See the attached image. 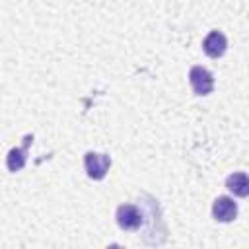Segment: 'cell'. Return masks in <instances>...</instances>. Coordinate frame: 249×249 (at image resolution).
<instances>
[{
  "label": "cell",
  "mask_w": 249,
  "mask_h": 249,
  "mask_svg": "<svg viewBox=\"0 0 249 249\" xmlns=\"http://www.w3.org/2000/svg\"><path fill=\"white\" fill-rule=\"evenodd\" d=\"M189 82H191V88L196 95H208L214 88V76L210 74V70H206L202 66H193L191 68Z\"/></svg>",
  "instance_id": "obj_2"
},
{
  "label": "cell",
  "mask_w": 249,
  "mask_h": 249,
  "mask_svg": "<svg viewBox=\"0 0 249 249\" xmlns=\"http://www.w3.org/2000/svg\"><path fill=\"white\" fill-rule=\"evenodd\" d=\"M84 167L88 171V177L93 181H101L109 167H111V158L107 154H97V152H88L84 156Z\"/></svg>",
  "instance_id": "obj_1"
},
{
  "label": "cell",
  "mask_w": 249,
  "mask_h": 249,
  "mask_svg": "<svg viewBox=\"0 0 249 249\" xmlns=\"http://www.w3.org/2000/svg\"><path fill=\"white\" fill-rule=\"evenodd\" d=\"M228 49V39L222 31H210L202 41V51L210 58H220Z\"/></svg>",
  "instance_id": "obj_5"
},
{
  "label": "cell",
  "mask_w": 249,
  "mask_h": 249,
  "mask_svg": "<svg viewBox=\"0 0 249 249\" xmlns=\"http://www.w3.org/2000/svg\"><path fill=\"white\" fill-rule=\"evenodd\" d=\"M226 187L230 193H233L235 196H249V175L243 171L231 173L226 179Z\"/></svg>",
  "instance_id": "obj_7"
},
{
  "label": "cell",
  "mask_w": 249,
  "mask_h": 249,
  "mask_svg": "<svg viewBox=\"0 0 249 249\" xmlns=\"http://www.w3.org/2000/svg\"><path fill=\"white\" fill-rule=\"evenodd\" d=\"M31 136H25V144L21 146V148H12L10 152H8V158H6V165H8V169L10 171H19L23 165H25V161H27V146L31 144Z\"/></svg>",
  "instance_id": "obj_6"
},
{
  "label": "cell",
  "mask_w": 249,
  "mask_h": 249,
  "mask_svg": "<svg viewBox=\"0 0 249 249\" xmlns=\"http://www.w3.org/2000/svg\"><path fill=\"white\" fill-rule=\"evenodd\" d=\"M212 216L214 220L224 222V224L233 222L237 218V204L230 196H218L212 204Z\"/></svg>",
  "instance_id": "obj_4"
},
{
  "label": "cell",
  "mask_w": 249,
  "mask_h": 249,
  "mask_svg": "<svg viewBox=\"0 0 249 249\" xmlns=\"http://www.w3.org/2000/svg\"><path fill=\"white\" fill-rule=\"evenodd\" d=\"M117 224L121 230H126V231H132V230H138L142 226V214L136 206L132 204H121L117 208Z\"/></svg>",
  "instance_id": "obj_3"
}]
</instances>
